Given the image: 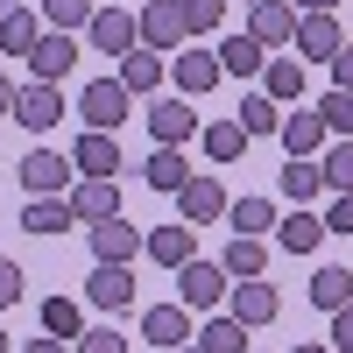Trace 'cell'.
<instances>
[{"label": "cell", "instance_id": "cell-1", "mask_svg": "<svg viewBox=\"0 0 353 353\" xmlns=\"http://www.w3.org/2000/svg\"><path fill=\"white\" fill-rule=\"evenodd\" d=\"M226 290H233L226 261H198V254H191L184 269H176V304H191V311H219Z\"/></svg>", "mask_w": 353, "mask_h": 353}, {"label": "cell", "instance_id": "cell-2", "mask_svg": "<svg viewBox=\"0 0 353 353\" xmlns=\"http://www.w3.org/2000/svg\"><path fill=\"white\" fill-rule=\"evenodd\" d=\"M128 106H134V92H128L121 78H92V85L78 92V113H85V128H106V134L128 121Z\"/></svg>", "mask_w": 353, "mask_h": 353}, {"label": "cell", "instance_id": "cell-3", "mask_svg": "<svg viewBox=\"0 0 353 353\" xmlns=\"http://www.w3.org/2000/svg\"><path fill=\"white\" fill-rule=\"evenodd\" d=\"M64 113H71V106H64V92H57L50 78H28L21 92H14V121H21L28 134H50L57 121H64Z\"/></svg>", "mask_w": 353, "mask_h": 353}, {"label": "cell", "instance_id": "cell-4", "mask_svg": "<svg viewBox=\"0 0 353 353\" xmlns=\"http://www.w3.org/2000/svg\"><path fill=\"white\" fill-rule=\"evenodd\" d=\"M85 304H92V311H128L134 304V261H92Z\"/></svg>", "mask_w": 353, "mask_h": 353}, {"label": "cell", "instance_id": "cell-5", "mask_svg": "<svg viewBox=\"0 0 353 353\" xmlns=\"http://www.w3.org/2000/svg\"><path fill=\"white\" fill-rule=\"evenodd\" d=\"M191 43V28H184V8L176 0H149L141 8V50H156V57H176Z\"/></svg>", "mask_w": 353, "mask_h": 353}, {"label": "cell", "instance_id": "cell-6", "mask_svg": "<svg viewBox=\"0 0 353 353\" xmlns=\"http://www.w3.org/2000/svg\"><path fill=\"white\" fill-rule=\"evenodd\" d=\"M71 170H78L71 156L28 149V156H21V191H28V198H64V191H71Z\"/></svg>", "mask_w": 353, "mask_h": 353}, {"label": "cell", "instance_id": "cell-7", "mask_svg": "<svg viewBox=\"0 0 353 353\" xmlns=\"http://www.w3.org/2000/svg\"><path fill=\"white\" fill-rule=\"evenodd\" d=\"M170 78H176V92H184V99H205V92H212V85L226 78V71H219V50L184 43V50L170 57Z\"/></svg>", "mask_w": 353, "mask_h": 353}, {"label": "cell", "instance_id": "cell-8", "mask_svg": "<svg viewBox=\"0 0 353 353\" xmlns=\"http://www.w3.org/2000/svg\"><path fill=\"white\" fill-rule=\"evenodd\" d=\"M85 36H92V50H99V57H128V50L141 43V14H134V8H99Z\"/></svg>", "mask_w": 353, "mask_h": 353}, {"label": "cell", "instance_id": "cell-9", "mask_svg": "<svg viewBox=\"0 0 353 353\" xmlns=\"http://www.w3.org/2000/svg\"><path fill=\"white\" fill-rule=\"evenodd\" d=\"M149 134L163 141V149H184V141H198V113H191V99H184V92L156 99V106H149Z\"/></svg>", "mask_w": 353, "mask_h": 353}, {"label": "cell", "instance_id": "cell-10", "mask_svg": "<svg viewBox=\"0 0 353 353\" xmlns=\"http://www.w3.org/2000/svg\"><path fill=\"white\" fill-rule=\"evenodd\" d=\"M141 248H149V233L128 226V212H113V219L92 226V261H134Z\"/></svg>", "mask_w": 353, "mask_h": 353}, {"label": "cell", "instance_id": "cell-11", "mask_svg": "<svg viewBox=\"0 0 353 353\" xmlns=\"http://www.w3.org/2000/svg\"><path fill=\"white\" fill-rule=\"evenodd\" d=\"M141 339L149 346H184V339H198V325H191V304H149L141 311Z\"/></svg>", "mask_w": 353, "mask_h": 353}, {"label": "cell", "instance_id": "cell-12", "mask_svg": "<svg viewBox=\"0 0 353 353\" xmlns=\"http://www.w3.org/2000/svg\"><path fill=\"white\" fill-rule=\"evenodd\" d=\"M276 141H283V156H325L332 128H325V113H318V106H311V113L297 106V113H283V134H276Z\"/></svg>", "mask_w": 353, "mask_h": 353}, {"label": "cell", "instance_id": "cell-13", "mask_svg": "<svg viewBox=\"0 0 353 353\" xmlns=\"http://www.w3.org/2000/svg\"><path fill=\"white\" fill-rule=\"evenodd\" d=\"M248 36H254L261 50L297 43V8H290V0H254V8H248Z\"/></svg>", "mask_w": 353, "mask_h": 353}, {"label": "cell", "instance_id": "cell-14", "mask_svg": "<svg viewBox=\"0 0 353 353\" xmlns=\"http://www.w3.org/2000/svg\"><path fill=\"white\" fill-rule=\"evenodd\" d=\"M64 198H71L78 226H99V219H113V212H121V191H113V176H78Z\"/></svg>", "mask_w": 353, "mask_h": 353}, {"label": "cell", "instance_id": "cell-15", "mask_svg": "<svg viewBox=\"0 0 353 353\" xmlns=\"http://www.w3.org/2000/svg\"><path fill=\"white\" fill-rule=\"evenodd\" d=\"M226 311H233V318H241V325L254 332V325H269V318L283 311V297H276V290L261 283V276H248V283H233V290H226Z\"/></svg>", "mask_w": 353, "mask_h": 353}, {"label": "cell", "instance_id": "cell-16", "mask_svg": "<svg viewBox=\"0 0 353 353\" xmlns=\"http://www.w3.org/2000/svg\"><path fill=\"white\" fill-rule=\"evenodd\" d=\"M71 163H78V176H121V170H128V163H121V141H113L106 128H85L78 149H71Z\"/></svg>", "mask_w": 353, "mask_h": 353}, {"label": "cell", "instance_id": "cell-17", "mask_svg": "<svg viewBox=\"0 0 353 353\" xmlns=\"http://www.w3.org/2000/svg\"><path fill=\"white\" fill-rule=\"evenodd\" d=\"M176 205H184V219L191 226H212V219H226V184H219V176H191V184L184 191H176Z\"/></svg>", "mask_w": 353, "mask_h": 353}, {"label": "cell", "instance_id": "cell-18", "mask_svg": "<svg viewBox=\"0 0 353 353\" xmlns=\"http://www.w3.org/2000/svg\"><path fill=\"white\" fill-rule=\"evenodd\" d=\"M339 50H346L339 14H297V57H318V64H332Z\"/></svg>", "mask_w": 353, "mask_h": 353}, {"label": "cell", "instance_id": "cell-19", "mask_svg": "<svg viewBox=\"0 0 353 353\" xmlns=\"http://www.w3.org/2000/svg\"><path fill=\"white\" fill-rule=\"evenodd\" d=\"M71 64H78V36H64V28H43V43L28 50V71L57 85V78H64Z\"/></svg>", "mask_w": 353, "mask_h": 353}, {"label": "cell", "instance_id": "cell-20", "mask_svg": "<svg viewBox=\"0 0 353 353\" xmlns=\"http://www.w3.org/2000/svg\"><path fill=\"white\" fill-rule=\"evenodd\" d=\"M141 254H149V261H163V269H184V261L198 254V226H191V219H176V226H156Z\"/></svg>", "mask_w": 353, "mask_h": 353}, {"label": "cell", "instance_id": "cell-21", "mask_svg": "<svg viewBox=\"0 0 353 353\" xmlns=\"http://www.w3.org/2000/svg\"><path fill=\"white\" fill-rule=\"evenodd\" d=\"M113 78H121L128 92H134V99H149L156 85L170 78V57H156V50H128V57H121V71H113Z\"/></svg>", "mask_w": 353, "mask_h": 353}, {"label": "cell", "instance_id": "cell-22", "mask_svg": "<svg viewBox=\"0 0 353 353\" xmlns=\"http://www.w3.org/2000/svg\"><path fill=\"white\" fill-rule=\"evenodd\" d=\"M318 241H325V219L304 212V205L276 219V248H283V254H318Z\"/></svg>", "mask_w": 353, "mask_h": 353}, {"label": "cell", "instance_id": "cell-23", "mask_svg": "<svg viewBox=\"0 0 353 353\" xmlns=\"http://www.w3.org/2000/svg\"><path fill=\"white\" fill-rule=\"evenodd\" d=\"M276 184H283V198H290V205H311L318 191H325V163H318V156H290Z\"/></svg>", "mask_w": 353, "mask_h": 353}, {"label": "cell", "instance_id": "cell-24", "mask_svg": "<svg viewBox=\"0 0 353 353\" xmlns=\"http://www.w3.org/2000/svg\"><path fill=\"white\" fill-rule=\"evenodd\" d=\"M43 43V14L36 8H0V50L8 57H28Z\"/></svg>", "mask_w": 353, "mask_h": 353}, {"label": "cell", "instance_id": "cell-25", "mask_svg": "<svg viewBox=\"0 0 353 353\" xmlns=\"http://www.w3.org/2000/svg\"><path fill=\"white\" fill-rule=\"evenodd\" d=\"M141 184L176 198V191L191 184V170H184V149H163V141H156V149H149V163H141Z\"/></svg>", "mask_w": 353, "mask_h": 353}, {"label": "cell", "instance_id": "cell-26", "mask_svg": "<svg viewBox=\"0 0 353 353\" xmlns=\"http://www.w3.org/2000/svg\"><path fill=\"white\" fill-rule=\"evenodd\" d=\"M261 92L276 106H297L304 99V57H269V71H261Z\"/></svg>", "mask_w": 353, "mask_h": 353}, {"label": "cell", "instance_id": "cell-27", "mask_svg": "<svg viewBox=\"0 0 353 353\" xmlns=\"http://www.w3.org/2000/svg\"><path fill=\"white\" fill-rule=\"evenodd\" d=\"M219 261H226V276H233V283H248V276L269 269V241H261V233H233Z\"/></svg>", "mask_w": 353, "mask_h": 353}, {"label": "cell", "instance_id": "cell-28", "mask_svg": "<svg viewBox=\"0 0 353 353\" xmlns=\"http://www.w3.org/2000/svg\"><path fill=\"white\" fill-rule=\"evenodd\" d=\"M219 71L226 78H261V71H269V50H261L254 36H226L219 43Z\"/></svg>", "mask_w": 353, "mask_h": 353}, {"label": "cell", "instance_id": "cell-29", "mask_svg": "<svg viewBox=\"0 0 353 353\" xmlns=\"http://www.w3.org/2000/svg\"><path fill=\"white\" fill-rule=\"evenodd\" d=\"M21 226H28V233H43V241H50V233L78 226V212H71V198H28V205H21Z\"/></svg>", "mask_w": 353, "mask_h": 353}, {"label": "cell", "instance_id": "cell-30", "mask_svg": "<svg viewBox=\"0 0 353 353\" xmlns=\"http://www.w3.org/2000/svg\"><path fill=\"white\" fill-rule=\"evenodd\" d=\"M198 141H205V156H212L219 170L248 156V128H241V121H212V128H198Z\"/></svg>", "mask_w": 353, "mask_h": 353}, {"label": "cell", "instance_id": "cell-31", "mask_svg": "<svg viewBox=\"0 0 353 353\" xmlns=\"http://www.w3.org/2000/svg\"><path fill=\"white\" fill-rule=\"evenodd\" d=\"M304 297H311L318 311H339V304H353V269H332V261H325V269L311 276V290H304Z\"/></svg>", "mask_w": 353, "mask_h": 353}, {"label": "cell", "instance_id": "cell-32", "mask_svg": "<svg viewBox=\"0 0 353 353\" xmlns=\"http://www.w3.org/2000/svg\"><path fill=\"white\" fill-rule=\"evenodd\" d=\"M226 219H233V233H261V241H269L276 233V198H241V205H226Z\"/></svg>", "mask_w": 353, "mask_h": 353}, {"label": "cell", "instance_id": "cell-33", "mask_svg": "<svg viewBox=\"0 0 353 353\" xmlns=\"http://www.w3.org/2000/svg\"><path fill=\"white\" fill-rule=\"evenodd\" d=\"M198 346H205V353H248V325H241L233 311H219L212 325H198Z\"/></svg>", "mask_w": 353, "mask_h": 353}, {"label": "cell", "instance_id": "cell-34", "mask_svg": "<svg viewBox=\"0 0 353 353\" xmlns=\"http://www.w3.org/2000/svg\"><path fill=\"white\" fill-rule=\"evenodd\" d=\"M43 332H57V339L78 346V339H85V304H78V297H50V304H43Z\"/></svg>", "mask_w": 353, "mask_h": 353}, {"label": "cell", "instance_id": "cell-35", "mask_svg": "<svg viewBox=\"0 0 353 353\" xmlns=\"http://www.w3.org/2000/svg\"><path fill=\"white\" fill-rule=\"evenodd\" d=\"M36 14H43V28H64V36H78V28H92L99 8H92V0H43Z\"/></svg>", "mask_w": 353, "mask_h": 353}, {"label": "cell", "instance_id": "cell-36", "mask_svg": "<svg viewBox=\"0 0 353 353\" xmlns=\"http://www.w3.org/2000/svg\"><path fill=\"white\" fill-rule=\"evenodd\" d=\"M241 128H248V141H254V134H283V106H276L269 92H248V99H241Z\"/></svg>", "mask_w": 353, "mask_h": 353}, {"label": "cell", "instance_id": "cell-37", "mask_svg": "<svg viewBox=\"0 0 353 353\" xmlns=\"http://www.w3.org/2000/svg\"><path fill=\"white\" fill-rule=\"evenodd\" d=\"M318 163H325V191H353V141H346V134H339Z\"/></svg>", "mask_w": 353, "mask_h": 353}, {"label": "cell", "instance_id": "cell-38", "mask_svg": "<svg viewBox=\"0 0 353 353\" xmlns=\"http://www.w3.org/2000/svg\"><path fill=\"white\" fill-rule=\"evenodd\" d=\"M176 8H184V28H191V36H212V28L226 21V0H176Z\"/></svg>", "mask_w": 353, "mask_h": 353}, {"label": "cell", "instance_id": "cell-39", "mask_svg": "<svg viewBox=\"0 0 353 353\" xmlns=\"http://www.w3.org/2000/svg\"><path fill=\"white\" fill-rule=\"evenodd\" d=\"M318 113H325V128H332V134L353 141V92H339V85H332V92L318 99Z\"/></svg>", "mask_w": 353, "mask_h": 353}, {"label": "cell", "instance_id": "cell-40", "mask_svg": "<svg viewBox=\"0 0 353 353\" xmlns=\"http://www.w3.org/2000/svg\"><path fill=\"white\" fill-rule=\"evenodd\" d=\"M78 353H128V332L99 325V332H85V339H78Z\"/></svg>", "mask_w": 353, "mask_h": 353}, {"label": "cell", "instance_id": "cell-41", "mask_svg": "<svg viewBox=\"0 0 353 353\" xmlns=\"http://www.w3.org/2000/svg\"><path fill=\"white\" fill-rule=\"evenodd\" d=\"M325 233H346V241H353V191H339V198H332V212H325Z\"/></svg>", "mask_w": 353, "mask_h": 353}, {"label": "cell", "instance_id": "cell-42", "mask_svg": "<svg viewBox=\"0 0 353 353\" xmlns=\"http://www.w3.org/2000/svg\"><path fill=\"white\" fill-rule=\"evenodd\" d=\"M21 283H28V276L14 269L8 254H0V311H8V304H21Z\"/></svg>", "mask_w": 353, "mask_h": 353}, {"label": "cell", "instance_id": "cell-43", "mask_svg": "<svg viewBox=\"0 0 353 353\" xmlns=\"http://www.w3.org/2000/svg\"><path fill=\"white\" fill-rule=\"evenodd\" d=\"M332 353H353V304L332 311Z\"/></svg>", "mask_w": 353, "mask_h": 353}, {"label": "cell", "instance_id": "cell-44", "mask_svg": "<svg viewBox=\"0 0 353 353\" xmlns=\"http://www.w3.org/2000/svg\"><path fill=\"white\" fill-rule=\"evenodd\" d=\"M332 85H339V92H353V43L332 57Z\"/></svg>", "mask_w": 353, "mask_h": 353}, {"label": "cell", "instance_id": "cell-45", "mask_svg": "<svg viewBox=\"0 0 353 353\" xmlns=\"http://www.w3.org/2000/svg\"><path fill=\"white\" fill-rule=\"evenodd\" d=\"M21 353H78V346H71V339H57V332H43V339H28Z\"/></svg>", "mask_w": 353, "mask_h": 353}, {"label": "cell", "instance_id": "cell-46", "mask_svg": "<svg viewBox=\"0 0 353 353\" xmlns=\"http://www.w3.org/2000/svg\"><path fill=\"white\" fill-rule=\"evenodd\" d=\"M14 92H21V85H14L8 71H0V121H14Z\"/></svg>", "mask_w": 353, "mask_h": 353}, {"label": "cell", "instance_id": "cell-47", "mask_svg": "<svg viewBox=\"0 0 353 353\" xmlns=\"http://www.w3.org/2000/svg\"><path fill=\"white\" fill-rule=\"evenodd\" d=\"M290 8H297V14H332L339 0H290Z\"/></svg>", "mask_w": 353, "mask_h": 353}, {"label": "cell", "instance_id": "cell-48", "mask_svg": "<svg viewBox=\"0 0 353 353\" xmlns=\"http://www.w3.org/2000/svg\"><path fill=\"white\" fill-rule=\"evenodd\" d=\"M290 353H332V339H325V346H318V339H304V346H290Z\"/></svg>", "mask_w": 353, "mask_h": 353}, {"label": "cell", "instance_id": "cell-49", "mask_svg": "<svg viewBox=\"0 0 353 353\" xmlns=\"http://www.w3.org/2000/svg\"><path fill=\"white\" fill-rule=\"evenodd\" d=\"M170 353H205V346H198V339H184V346H170Z\"/></svg>", "mask_w": 353, "mask_h": 353}, {"label": "cell", "instance_id": "cell-50", "mask_svg": "<svg viewBox=\"0 0 353 353\" xmlns=\"http://www.w3.org/2000/svg\"><path fill=\"white\" fill-rule=\"evenodd\" d=\"M0 353H8V332H0Z\"/></svg>", "mask_w": 353, "mask_h": 353}, {"label": "cell", "instance_id": "cell-51", "mask_svg": "<svg viewBox=\"0 0 353 353\" xmlns=\"http://www.w3.org/2000/svg\"><path fill=\"white\" fill-rule=\"evenodd\" d=\"M248 8H254V0H248Z\"/></svg>", "mask_w": 353, "mask_h": 353}, {"label": "cell", "instance_id": "cell-52", "mask_svg": "<svg viewBox=\"0 0 353 353\" xmlns=\"http://www.w3.org/2000/svg\"><path fill=\"white\" fill-rule=\"evenodd\" d=\"M248 353H254V346H248Z\"/></svg>", "mask_w": 353, "mask_h": 353}]
</instances>
